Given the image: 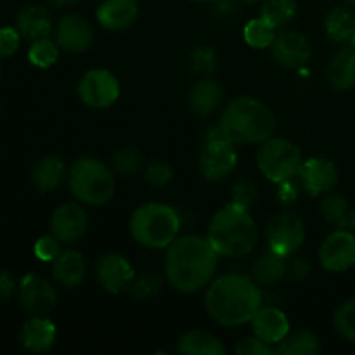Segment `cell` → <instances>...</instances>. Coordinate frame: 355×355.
Segmentation results:
<instances>
[{"mask_svg":"<svg viewBox=\"0 0 355 355\" xmlns=\"http://www.w3.org/2000/svg\"><path fill=\"white\" fill-rule=\"evenodd\" d=\"M218 257L208 238H177L166 252V279L180 293L203 290L217 272Z\"/></svg>","mask_w":355,"mask_h":355,"instance_id":"cell-1","label":"cell"},{"mask_svg":"<svg viewBox=\"0 0 355 355\" xmlns=\"http://www.w3.org/2000/svg\"><path fill=\"white\" fill-rule=\"evenodd\" d=\"M205 307L215 322L227 328L252 322L262 307V293L252 277L229 272L210 283Z\"/></svg>","mask_w":355,"mask_h":355,"instance_id":"cell-2","label":"cell"},{"mask_svg":"<svg viewBox=\"0 0 355 355\" xmlns=\"http://www.w3.org/2000/svg\"><path fill=\"white\" fill-rule=\"evenodd\" d=\"M208 241L220 257L238 259L252 252L259 243V227L248 208L236 203L225 205L208 225Z\"/></svg>","mask_w":355,"mask_h":355,"instance_id":"cell-3","label":"cell"},{"mask_svg":"<svg viewBox=\"0 0 355 355\" xmlns=\"http://www.w3.org/2000/svg\"><path fill=\"white\" fill-rule=\"evenodd\" d=\"M220 128L232 144H260L272 137L276 116L269 106L253 97H238L225 106Z\"/></svg>","mask_w":355,"mask_h":355,"instance_id":"cell-4","label":"cell"},{"mask_svg":"<svg viewBox=\"0 0 355 355\" xmlns=\"http://www.w3.org/2000/svg\"><path fill=\"white\" fill-rule=\"evenodd\" d=\"M179 229V214L168 205L156 201L139 207L130 218L132 238L151 250L168 248L177 239Z\"/></svg>","mask_w":355,"mask_h":355,"instance_id":"cell-5","label":"cell"},{"mask_svg":"<svg viewBox=\"0 0 355 355\" xmlns=\"http://www.w3.org/2000/svg\"><path fill=\"white\" fill-rule=\"evenodd\" d=\"M73 196L90 207H103L113 198L116 182L111 170L96 158H80L68 175Z\"/></svg>","mask_w":355,"mask_h":355,"instance_id":"cell-6","label":"cell"},{"mask_svg":"<svg viewBox=\"0 0 355 355\" xmlns=\"http://www.w3.org/2000/svg\"><path fill=\"white\" fill-rule=\"evenodd\" d=\"M257 163L267 179L276 184H283L298 175L304 159L297 144L283 137H269L267 141L260 142Z\"/></svg>","mask_w":355,"mask_h":355,"instance_id":"cell-7","label":"cell"},{"mask_svg":"<svg viewBox=\"0 0 355 355\" xmlns=\"http://www.w3.org/2000/svg\"><path fill=\"white\" fill-rule=\"evenodd\" d=\"M238 165V153H236L234 144L227 139L220 125L205 135V144L200 155V172L207 180L225 179L234 172Z\"/></svg>","mask_w":355,"mask_h":355,"instance_id":"cell-8","label":"cell"},{"mask_svg":"<svg viewBox=\"0 0 355 355\" xmlns=\"http://www.w3.org/2000/svg\"><path fill=\"white\" fill-rule=\"evenodd\" d=\"M267 245L270 252L277 255L288 257L298 252L305 241V224L300 217L295 214H279L274 215L267 224L266 231Z\"/></svg>","mask_w":355,"mask_h":355,"instance_id":"cell-9","label":"cell"},{"mask_svg":"<svg viewBox=\"0 0 355 355\" xmlns=\"http://www.w3.org/2000/svg\"><path fill=\"white\" fill-rule=\"evenodd\" d=\"M78 96L85 106L104 110L120 97V82L107 69H90L80 80Z\"/></svg>","mask_w":355,"mask_h":355,"instance_id":"cell-10","label":"cell"},{"mask_svg":"<svg viewBox=\"0 0 355 355\" xmlns=\"http://www.w3.org/2000/svg\"><path fill=\"white\" fill-rule=\"evenodd\" d=\"M322 267L329 272H343L355 266V234L349 231L331 232L319 250Z\"/></svg>","mask_w":355,"mask_h":355,"instance_id":"cell-11","label":"cell"},{"mask_svg":"<svg viewBox=\"0 0 355 355\" xmlns=\"http://www.w3.org/2000/svg\"><path fill=\"white\" fill-rule=\"evenodd\" d=\"M96 276L104 290L110 293H121L132 288L135 281V270L120 253H106L97 260Z\"/></svg>","mask_w":355,"mask_h":355,"instance_id":"cell-12","label":"cell"},{"mask_svg":"<svg viewBox=\"0 0 355 355\" xmlns=\"http://www.w3.org/2000/svg\"><path fill=\"white\" fill-rule=\"evenodd\" d=\"M19 300L31 315H47L58 304V293L44 277L26 274L19 283Z\"/></svg>","mask_w":355,"mask_h":355,"instance_id":"cell-13","label":"cell"},{"mask_svg":"<svg viewBox=\"0 0 355 355\" xmlns=\"http://www.w3.org/2000/svg\"><path fill=\"white\" fill-rule=\"evenodd\" d=\"M298 175L304 191L312 198L328 194L338 182V170L335 163L326 158H311L304 162Z\"/></svg>","mask_w":355,"mask_h":355,"instance_id":"cell-14","label":"cell"},{"mask_svg":"<svg viewBox=\"0 0 355 355\" xmlns=\"http://www.w3.org/2000/svg\"><path fill=\"white\" fill-rule=\"evenodd\" d=\"M87 214L78 203H62L51 217V231L61 243H75L87 231Z\"/></svg>","mask_w":355,"mask_h":355,"instance_id":"cell-15","label":"cell"},{"mask_svg":"<svg viewBox=\"0 0 355 355\" xmlns=\"http://www.w3.org/2000/svg\"><path fill=\"white\" fill-rule=\"evenodd\" d=\"M92 26L87 23L78 14H68L62 17L55 28V42L59 47L71 54H80V52L89 51L92 45Z\"/></svg>","mask_w":355,"mask_h":355,"instance_id":"cell-16","label":"cell"},{"mask_svg":"<svg viewBox=\"0 0 355 355\" xmlns=\"http://www.w3.org/2000/svg\"><path fill=\"white\" fill-rule=\"evenodd\" d=\"M312 55L311 42L298 31H284L272 44V58L284 68H302Z\"/></svg>","mask_w":355,"mask_h":355,"instance_id":"cell-17","label":"cell"},{"mask_svg":"<svg viewBox=\"0 0 355 355\" xmlns=\"http://www.w3.org/2000/svg\"><path fill=\"white\" fill-rule=\"evenodd\" d=\"M255 336L269 345H279L290 335V321L281 309L260 307L255 318L252 319Z\"/></svg>","mask_w":355,"mask_h":355,"instance_id":"cell-18","label":"cell"},{"mask_svg":"<svg viewBox=\"0 0 355 355\" xmlns=\"http://www.w3.org/2000/svg\"><path fill=\"white\" fill-rule=\"evenodd\" d=\"M137 16V0H104L96 10V17L101 26L111 31H120L132 26Z\"/></svg>","mask_w":355,"mask_h":355,"instance_id":"cell-19","label":"cell"},{"mask_svg":"<svg viewBox=\"0 0 355 355\" xmlns=\"http://www.w3.org/2000/svg\"><path fill=\"white\" fill-rule=\"evenodd\" d=\"M19 342L28 352H47L55 343V324L45 315H33L21 328Z\"/></svg>","mask_w":355,"mask_h":355,"instance_id":"cell-20","label":"cell"},{"mask_svg":"<svg viewBox=\"0 0 355 355\" xmlns=\"http://www.w3.org/2000/svg\"><path fill=\"white\" fill-rule=\"evenodd\" d=\"M189 107L198 116H210L222 103V87L214 78H201L191 87L187 97Z\"/></svg>","mask_w":355,"mask_h":355,"instance_id":"cell-21","label":"cell"},{"mask_svg":"<svg viewBox=\"0 0 355 355\" xmlns=\"http://www.w3.org/2000/svg\"><path fill=\"white\" fill-rule=\"evenodd\" d=\"M16 28L21 37L28 40H40L51 35L52 17L44 6H28L19 10L16 17Z\"/></svg>","mask_w":355,"mask_h":355,"instance_id":"cell-22","label":"cell"},{"mask_svg":"<svg viewBox=\"0 0 355 355\" xmlns=\"http://www.w3.org/2000/svg\"><path fill=\"white\" fill-rule=\"evenodd\" d=\"M326 78L335 89H355V49L352 45L343 47L329 59Z\"/></svg>","mask_w":355,"mask_h":355,"instance_id":"cell-23","label":"cell"},{"mask_svg":"<svg viewBox=\"0 0 355 355\" xmlns=\"http://www.w3.org/2000/svg\"><path fill=\"white\" fill-rule=\"evenodd\" d=\"M66 179V165L59 156H44L38 159L31 172V180L38 193H52Z\"/></svg>","mask_w":355,"mask_h":355,"instance_id":"cell-24","label":"cell"},{"mask_svg":"<svg viewBox=\"0 0 355 355\" xmlns=\"http://www.w3.org/2000/svg\"><path fill=\"white\" fill-rule=\"evenodd\" d=\"M52 263H54V267H52L54 279L61 283L62 286L75 288L85 277V262H83L82 253L75 252V250L61 252Z\"/></svg>","mask_w":355,"mask_h":355,"instance_id":"cell-25","label":"cell"},{"mask_svg":"<svg viewBox=\"0 0 355 355\" xmlns=\"http://www.w3.org/2000/svg\"><path fill=\"white\" fill-rule=\"evenodd\" d=\"M177 352L182 355H224L225 349L220 340L200 329L184 333L177 342Z\"/></svg>","mask_w":355,"mask_h":355,"instance_id":"cell-26","label":"cell"},{"mask_svg":"<svg viewBox=\"0 0 355 355\" xmlns=\"http://www.w3.org/2000/svg\"><path fill=\"white\" fill-rule=\"evenodd\" d=\"M288 272V263L286 259L277 253L270 252L266 253V255L259 257L255 260L252 267V276L253 281L257 284H266V286H270V284H276L286 276Z\"/></svg>","mask_w":355,"mask_h":355,"instance_id":"cell-27","label":"cell"},{"mask_svg":"<svg viewBox=\"0 0 355 355\" xmlns=\"http://www.w3.org/2000/svg\"><path fill=\"white\" fill-rule=\"evenodd\" d=\"M326 35L333 42L347 44L355 37V10L350 7H336L324 19Z\"/></svg>","mask_w":355,"mask_h":355,"instance_id":"cell-28","label":"cell"},{"mask_svg":"<svg viewBox=\"0 0 355 355\" xmlns=\"http://www.w3.org/2000/svg\"><path fill=\"white\" fill-rule=\"evenodd\" d=\"M297 14V0H263L260 17L274 30L284 28Z\"/></svg>","mask_w":355,"mask_h":355,"instance_id":"cell-29","label":"cell"},{"mask_svg":"<svg viewBox=\"0 0 355 355\" xmlns=\"http://www.w3.org/2000/svg\"><path fill=\"white\" fill-rule=\"evenodd\" d=\"M279 355H314L319 352V338L312 331H297L288 335L274 350Z\"/></svg>","mask_w":355,"mask_h":355,"instance_id":"cell-30","label":"cell"},{"mask_svg":"<svg viewBox=\"0 0 355 355\" xmlns=\"http://www.w3.org/2000/svg\"><path fill=\"white\" fill-rule=\"evenodd\" d=\"M321 214L326 222L336 225V227H347L350 225V215L352 210L349 207V201L340 194H329L324 198L321 205Z\"/></svg>","mask_w":355,"mask_h":355,"instance_id":"cell-31","label":"cell"},{"mask_svg":"<svg viewBox=\"0 0 355 355\" xmlns=\"http://www.w3.org/2000/svg\"><path fill=\"white\" fill-rule=\"evenodd\" d=\"M274 40H276V30L270 26L269 23L257 17L252 19L245 26V42L253 49H267L272 47Z\"/></svg>","mask_w":355,"mask_h":355,"instance_id":"cell-32","label":"cell"},{"mask_svg":"<svg viewBox=\"0 0 355 355\" xmlns=\"http://www.w3.org/2000/svg\"><path fill=\"white\" fill-rule=\"evenodd\" d=\"M59 58V45L58 42H52L51 38H40L33 40L30 51H28V59L37 68H51Z\"/></svg>","mask_w":355,"mask_h":355,"instance_id":"cell-33","label":"cell"},{"mask_svg":"<svg viewBox=\"0 0 355 355\" xmlns=\"http://www.w3.org/2000/svg\"><path fill=\"white\" fill-rule=\"evenodd\" d=\"M333 322H335V329L340 336L355 343V298L345 302L336 311Z\"/></svg>","mask_w":355,"mask_h":355,"instance_id":"cell-34","label":"cell"},{"mask_svg":"<svg viewBox=\"0 0 355 355\" xmlns=\"http://www.w3.org/2000/svg\"><path fill=\"white\" fill-rule=\"evenodd\" d=\"M142 158L141 153L134 148H121L120 151L114 155L113 158V166L118 173L121 175H134L135 172H139L142 166Z\"/></svg>","mask_w":355,"mask_h":355,"instance_id":"cell-35","label":"cell"},{"mask_svg":"<svg viewBox=\"0 0 355 355\" xmlns=\"http://www.w3.org/2000/svg\"><path fill=\"white\" fill-rule=\"evenodd\" d=\"M191 68L200 75H210L217 68V54L211 47L201 45L191 54Z\"/></svg>","mask_w":355,"mask_h":355,"instance_id":"cell-36","label":"cell"},{"mask_svg":"<svg viewBox=\"0 0 355 355\" xmlns=\"http://www.w3.org/2000/svg\"><path fill=\"white\" fill-rule=\"evenodd\" d=\"M259 198V187L253 180L250 179H239L236 180L232 186V203L239 205V207L250 208Z\"/></svg>","mask_w":355,"mask_h":355,"instance_id":"cell-37","label":"cell"},{"mask_svg":"<svg viewBox=\"0 0 355 355\" xmlns=\"http://www.w3.org/2000/svg\"><path fill=\"white\" fill-rule=\"evenodd\" d=\"M59 243L61 241L54 234L37 239V243L33 246L35 257L38 260H42V262H54L59 257V253H61V245Z\"/></svg>","mask_w":355,"mask_h":355,"instance_id":"cell-38","label":"cell"},{"mask_svg":"<svg viewBox=\"0 0 355 355\" xmlns=\"http://www.w3.org/2000/svg\"><path fill=\"white\" fill-rule=\"evenodd\" d=\"M144 177L149 184L162 187V186H166V184L172 180L173 172H172V168H170L168 163L153 162V163H149L148 168H146Z\"/></svg>","mask_w":355,"mask_h":355,"instance_id":"cell-39","label":"cell"},{"mask_svg":"<svg viewBox=\"0 0 355 355\" xmlns=\"http://www.w3.org/2000/svg\"><path fill=\"white\" fill-rule=\"evenodd\" d=\"M21 44V33L17 28H0V58H10L17 52Z\"/></svg>","mask_w":355,"mask_h":355,"instance_id":"cell-40","label":"cell"},{"mask_svg":"<svg viewBox=\"0 0 355 355\" xmlns=\"http://www.w3.org/2000/svg\"><path fill=\"white\" fill-rule=\"evenodd\" d=\"M234 352L238 355H270L274 350L259 336H250V338H243L236 345Z\"/></svg>","mask_w":355,"mask_h":355,"instance_id":"cell-41","label":"cell"},{"mask_svg":"<svg viewBox=\"0 0 355 355\" xmlns=\"http://www.w3.org/2000/svg\"><path fill=\"white\" fill-rule=\"evenodd\" d=\"M159 290V281L155 276H142L135 277L134 284H132V293L139 298H148L153 297L156 291Z\"/></svg>","mask_w":355,"mask_h":355,"instance_id":"cell-42","label":"cell"},{"mask_svg":"<svg viewBox=\"0 0 355 355\" xmlns=\"http://www.w3.org/2000/svg\"><path fill=\"white\" fill-rule=\"evenodd\" d=\"M16 291V281L7 270H0V300H9Z\"/></svg>","mask_w":355,"mask_h":355,"instance_id":"cell-43","label":"cell"},{"mask_svg":"<svg viewBox=\"0 0 355 355\" xmlns=\"http://www.w3.org/2000/svg\"><path fill=\"white\" fill-rule=\"evenodd\" d=\"M290 270L291 276H293L295 279H304V277H307L309 272H311V267H309V263L304 262V260H295V262L291 263Z\"/></svg>","mask_w":355,"mask_h":355,"instance_id":"cell-44","label":"cell"},{"mask_svg":"<svg viewBox=\"0 0 355 355\" xmlns=\"http://www.w3.org/2000/svg\"><path fill=\"white\" fill-rule=\"evenodd\" d=\"M49 2L55 7H68V6H75V3H78L80 0H49Z\"/></svg>","mask_w":355,"mask_h":355,"instance_id":"cell-45","label":"cell"},{"mask_svg":"<svg viewBox=\"0 0 355 355\" xmlns=\"http://www.w3.org/2000/svg\"><path fill=\"white\" fill-rule=\"evenodd\" d=\"M234 2H238V3H245V6H253V3L263 2V0H234Z\"/></svg>","mask_w":355,"mask_h":355,"instance_id":"cell-46","label":"cell"},{"mask_svg":"<svg viewBox=\"0 0 355 355\" xmlns=\"http://www.w3.org/2000/svg\"><path fill=\"white\" fill-rule=\"evenodd\" d=\"M350 227L355 231V208L352 210V215H350Z\"/></svg>","mask_w":355,"mask_h":355,"instance_id":"cell-47","label":"cell"},{"mask_svg":"<svg viewBox=\"0 0 355 355\" xmlns=\"http://www.w3.org/2000/svg\"><path fill=\"white\" fill-rule=\"evenodd\" d=\"M194 3H211V2H218V0H191Z\"/></svg>","mask_w":355,"mask_h":355,"instance_id":"cell-48","label":"cell"},{"mask_svg":"<svg viewBox=\"0 0 355 355\" xmlns=\"http://www.w3.org/2000/svg\"><path fill=\"white\" fill-rule=\"evenodd\" d=\"M347 3H349V6H355V0H345Z\"/></svg>","mask_w":355,"mask_h":355,"instance_id":"cell-49","label":"cell"},{"mask_svg":"<svg viewBox=\"0 0 355 355\" xmlns=\"http://www.w3.org/2000/svg\"><path fill=\"white\" fill-rule=\"evenodd\" d=\"M350 45H352V47L355 49V37L352 38V40H350Z\"/></svg>","mask_w":355,"mask_h":355,"instance_id":"cell-50","label":"cell"},{"mask_svg":"<svg viewBox=\"0 0 355 355\" xmlns=\"http://www.w3.org/2000/svg\"><path fill=\"white\" fill-rule=\"evenodd\" d=\"M0 78H2V66H0Z\"/></svg>","mask_w":355,"mask_h":355,"instance_id":"cell-51","label":"cell"}]
</instances>
